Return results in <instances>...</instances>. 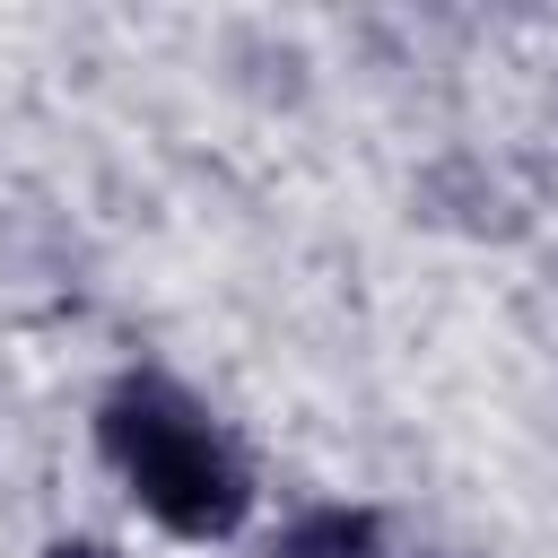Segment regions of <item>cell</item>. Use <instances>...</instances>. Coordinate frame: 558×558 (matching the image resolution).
Segmentation results:
<instances>
[{"label":"cell","mask_w":558,"mask_h":558,"mask_svg":"<svg viewBox=\"0 0 558 558\" xmlns=\"http://www.w3.org/2000/svg\"><path fill=\"white\" fill-rule=\"evenodd\" d=\"M96 445L105 462L131 480V497L148 506L157 532L174 541H227L253 514V480L235 462V445L166 384V375H131L105 392L96 410Z\"/></svg>","instance_id":"cell-1"},{"label":"cell","mask_w":558,"mask_h":558,"mask_svg":"<svg viewBox=\"0 0 558 558\" xmlns=\"http://www.w3.org/2000/svg\"><path fill=\"white\" fill-rule=\"evenodd\" d=\"M262 558H392L384 549V514L375 506H349V497H323V506H296Z\"/></svg>","instance_id":"cell-2"},{"label":"cell","mask_w":558,"mask_h":558,"mask_svg":"<svg viewBox=\"0 0 558 558\" xmlns=\"http://www.w3.org/2000/svg\"><path fill=\"white\" fill-rule=\"evenodd\" d=\"M44 558H105V541H78V532H61V541H44Z\"/></svg>","instance_id":"cell-3"}]
</instances>
